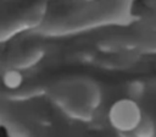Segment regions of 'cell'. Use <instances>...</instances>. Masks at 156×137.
<instances>
[{
  "mask_svg": "<svg viewBox=\"0 0 156 137\" xmlns=\"http://www.w3.org/2000/svg\"><path fill=\"white\" fill-rule=\"evenodd\" d=\"M45 54L43 44L38 42H22L4 53L2 62L13 70H24L39 62Z\"/></svg>",
  "mask_w": 156,
  "mask_h": 137,
  "instance_id": "obj_1",
  "label": "cell"
},
{
  "mask_svg": "<svg viewBox=\"0 0 156 137\" xmlns=\"http://www.w3.org/2000/svg\"><path fill=\"white\" fill-rule=\"evenodd\" d=\"M112 117L115 125L118 126L119 128L122 130L133 128L139 124L138 106L129 100L118 102L112 109Z\"/></svg>",
  "mask_w": 156,
  "mask_h": 137,
  "instance_id": "obj_2",
  "label": "cell"
},
{
  "mask_svg": "<svg viewBox=\"0 0 156 137\" xmlns=\"http://www.w3.org/2000/svg\"><path fill=\"white\" fill-rule=\"evenodd\" d=\"M2 59H4V51L0 49V65H1V62H2Z\"/></svg>",
  "mask_w": 156,
  "mask_h": 137,
  "instance_id": "obj_3",
  "label": "cell"
}]
</instances>
